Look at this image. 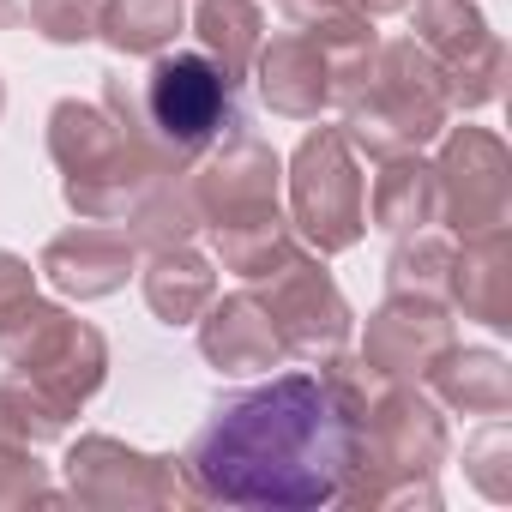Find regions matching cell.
Here are the masks:
<instances>
[{"mask_svg":"<svg viewBox=\"0 0 512 512\" xmlns=\"http://www.w3.org/2000/svg\"><path fill=\"white\" fill-rule=\"evenodd\" d=\"M211 253H217L223 272L260 284V278H272L290 253H296V229H290L284 205L278 211H260V217H235V223H217L211 229Z\"/></svg>","mask_w":512,"mask_h":512,"instance_id":"cell-21","label":"cell"},{"mask_svg":"<svg viewBox=\"0 0 512 512\" xmlns=\"http://www.w3.org/2000/svg\"><path fill=\"white\" fill-rule=\"evenodd\" d=\"M67 494L79 506H175V500H187L175 458L139 452L115 434H85L67 452Z\"/></svg>","mask_w":512,"mask_h":512,"instance_id":"cell-11","label":"cell"},{"mask_svg":"<svg viewBox=\"0 0 512 512\" xmlns=\"http://www.w3.org/2000/svg\"><path fill=\"white\" fill-rule=\"evenodd\" d=\"M25 500H55V482H49V470L37 464V446L0 440V512H7V506H25Z\"/></svg>","mask_w":512,"mask_h":512,"instance_id":"cell-30","label":"cell"},{"mask_svg":"<svg viewBox=\"0 0 512 512\" xmlns=\"http://www.w3.org/2000/svg\"><path fill=\"white\" fill-rule=\"evenodd\" d=\"M7 25H19V0H0V31Z\"/></svg>","mask_w":512,"mask_h":512,"instance_id":"cell-33","label":"cell"},{"mask_svg":"<svg viewBox=\"0 0 512 512\" xmlns=\"http://www.w3.org/2000/svg\"><path fill=\"white\" fill-rule=\"evenodd\" d=\"M356 7H362V13H404L410 0H356Z\"/></svg>","mask_w":512,"mask_h":512,"instance_id":"cell-32","label":"cell"},{"mask_svg":"<svg viewBox=\"0 0 512 512\" xmlns=\"http://www.w3.org/2000/svg\"><path fill=\"white\" fill-rule=\"evenodd\" d=\"M103 109L163 163L193 169L217 139L241 133V79H229L205 49H163L151 55L145 79H103Z\"/></svg>","mask_w":512,"mask_h":512,"instance_id":"cell-2","label":"cell"},{"mask_svg":"<svg viewBox=\"0 0 512 512\" xmlns=\"http://www.w3.org/2000/svg\"><path fill=\"white\" fill-rule=\"evenodd\" d=\"M133 266H139L133 235H127V229H109V223H73V229H61V235L43 247V260H37V272H43L61 296H73V302H103V296H115V290L133 278Z\"/></svg>","mask_w":512,"mask_h":512,"instance_id":"cell-14","label":"cell"},{"mask_svg":"<svg viewBox=\"0 0 512 512\" xmlns=\"http://www.w3.org/2000/svg\"><path fill=\"white\" fill-rule=\"evenodd\" d=\"M49 157L79 223H127L133 205L175 169H163L103 103L61 97L49 109Z\"/></svg>","mask_w":512,"mask_h":512,"instance_id":"cell-5","label":"cell"},{"mask_svg":"<svg viewBox=\"0 0 512 512\" xmlns=\"http://www.w3.org/2000/svg\"><path fill=\"white\" fill-rule=\"evenodd\" d=\"M446 302L464 320L482 326H512V229H482L452 247V272H446Z\"/></svg>","mask_w":512,"mask_h":512,"instance_id":"cell-17","label":"cell"},{"mask_svg":"<svg viewBox=\"0 0 512 512\" xmlns=\"http://www.w3.org/2000/svg\"><path fill=\"white\" fill-rule=\"evenodd\" d=\"M193 31H199V49L229 79H247L253 55H260V43H266V13L253 7V0H199Z\"/></svg>","mask_w":512,"mask_h":512,"instance_id":"cell-23","label":"cell"},{"mask_svg":"<svg viewBox=\"0 0 512 512\" xmlns=\"http://www.w3.org/2000/svg\"><path fill=\"white\" fill-rule=\"evenodd\" d=\"M422 386H434V398L446 410H464V416H506L512 410V368L500 350H458L452 344L428 368Z\"/></svg>","mask_w":512,"mask_h":512,"instance_id":"cell-19","label":"cell"},{"mask_svg":"<svg viewBox=\"0 0 512 512\" xmlns=\"http://www.w3.org/2000/svg\"><path fill=\"white\" fill-rule=\"evenodd\" d=\"M284 19H290V31H302L308 43H320L326 49V61H332V79L344 73V67H356L362 55H374V13H362L356 0H284Z\"/></svg>","mask_w":512,"mask_h":512,"instance_id":"cell-22","label":"cell"},{"mask_svg":"<svg viewBox=\"0 0 512 512\" xmlns=\"http://www.w3.org/2000/svg\"><path fill=\"white\" fill-rule=\"evenodd\" d=\"M193 326H199V356L217 374H272V368H284L278 326H272L266 302L253 296V290H235L223 302L211 296V308Z\"/></svg>","mask_w":512,"mask_h":512,"instance_id":"cell-15","label":"cell"},{"mask_svg":"<svg viewBox=\"0 0 512 512\" xmlns=\"http://www.w3.org/2000/svg\"><path fill=\"white\" fill-rule=\"evenodd\" d=\"M440 187V223L458 235H482L512 223V157L488 127H452L434 157Z\"/></svg>","mask_w":512,"mask_h":512,"instance_id":"cell-10","label":"cell"},{"mask_svg":"<svg viewBox=\"0 0 512 512\" xmlns=\"http://www.w3.org/2000/svg\"><path fill=\"white\" fill-rule=\"evenodd\" d=\"M446 272H452V241L446 235H398L392 260H386V290L392 296H440L446 302Z\"/></svg>","mask_w":512,"mask_h":512,"instance_id":"cell-26","label":"cell"},{"mask_svg":"<svg viewBox=\"0 0 512 512\" xmlns=\"http://www.w3.org/2000/svg\"><path fill=\"white\" fill-rule=\"evenodd\" d=\"M31 296H37V272H31V260H19V253L0 247V320H7L13 308H25Z\"/></svg>","mask_w":512,"mask_h":512,"instance_id":"cell-31","label":"cell"},{"mask_svg":"<svg viewBox=\"0 0 512 512\" xmlns=\"http://www.w3.org/2000/svg\"><path fill=\"white\" fill-rule=\"evenodd\" d=\"M187 25L181 0H109L103 7V43L115 55H163Z\"/></svg>","mask_w":512,"mask_h":512,"instance_id":"cell-25","label":"cell"},{"mask_svg":"<svg viewBox=\"0 0 512 512\" xmlns=\"http://www.w3.org/2000/svg\"><path fill=\"white\" fill-rule=\"evenodd\" d=\"M121 229L133 235L139 253H157V247H181V241H193V229H205V223H199V205H193L187 169H181V175H163V181L133 205V217H127Z\"/></svg>","mask_w":512,"mask_h":512,"instance_id":"cell-24","label":"cell"},{"mask_svg":"<svg viewBox=\"0 0 512 512\" xmlns=\"http://www.w3.org/2000/svg\"><path fill=\"white\" fill-rule=\"evenodd\" d=\"M464 476L488 494V500H512V428L500 416H488V428L464 446Z\"/></svg>","mask_w":512,"mask_h":512,"instance_id":"cell-28","label":"cell"},{"mask_svg":"<svg viewBox=\"0 0 512 512\" xmlns=\"http://www.w3.org/2000/svg\"><path fill=\"white\" fill-rule=\"evenodd\" d=\"M73 428V416H61L43 392H31L19 374L0 386V440H19V446H49Z\"/></svg>","mask_w":512,"mask_h":512,"instance_id":"cell-27","label":"cell"},{"mask_svg":"<svg viewBox=\"0 0 512 512\" xmlns=\"http://www.w3.org/2000/svg\"><path fill=\"white\" fill-rule=\"evenodd\" d=\"M0 115H7V79H0Z\"/></svg>","mask_w":512,"mask_h":512,"instance_id":"cell-34","label":"cell"},{"mask_svg":"<svg viewBox=\"0 0 512 512\" xmlns=\"http://www.w3.org/2000/svg\"><path fill=\"white\" fill-rule=\"evenodd\" d=\"M0 356L7 368L43 392L61 416H79L85 398H97V386L109 380V344L91 320H73L55 302H25L0 320Z\"/></svg>","mask_w":512,"mask_h":512,"instance_id":"cell-6","label":"cell"},{"mask_svg":"<svg viewBox=\"0 0 512 512\" xmlns=\"http://www.w3.org/2000/svg\"><path fill=\"white\" fill-rule=\"evenodd\" d=\"M139 284H145V308H151L163 326H193V320L211 308V296H217L211 260H199L187 241H181V247H157L151 266L139 272Z\"/></svg>","mask_w":512,"mask_h":512,"instance_id":"cell-20","label":"cell"},{"mask_svg":"<svg viewBox=\"0 0 512 512\" xmlns=\"http://www.w3.org/2000/svg\"><path fill=\"white\" fill-rule=\"evenodd\" d=\"M446 464V416L416 386H380L356 416V446L338 500L344 506H440Z\"/></svg>","mask_w":512,"mask_h":512,"instance_id":"cell-4","label":"cell"},{"mask_svg":"<svg viewBox=\"0 0 512 512\" xmlns=\"http://www.w3.org/2000/svg\"><path fill=\"white\" fill-rule=\"evenodd\" d=\"M368 223L386 235H416V229L440 223V187H434V163H422V151L380 157V175L368 187Z\"/></svg>","mask_w":512,"mask_h":512,"instance_id":"cell-18","label":"cell"},{"mask_svg":"<svg viewBox=\"0 0 512 512\" xmlns=\"http://www.w3.org/2000/svg\"><path fill=\"white\" fill-rule=\"evenodd\" d=\"M410 43H422L440 67L452 109H488L506 79V43L488 31L476 0H410Z\"/></svg>","mask_w":512,"mask_h":512,"instance_id":"cell-8","label":"cell"},{"mask_svg":"<svg viewBox=\"0 0 512 512\" xmlns=\"http://www.w3.org/2000/svg\"><path fill=\"white\" fill-rule=\"evenodd\" d=\"M290 229L320 253H350L368 229V175L344 127H320L290 157Z\"/></svg>","mask_w":512,"mask_h":512,"instance_id":"cell-7","label":"cell"},{"mask_svg":"<svg viewBox=\"0 0 512 512\" xmlns=\"http://www.w3.org/2000/svg\"><path fill=\"white\" fill-rule=\"evenodd\" d=\"M253 296L266 302L284 356L326 362V356H338V350L350 344V332H356V314H350L344 290L332 284V272L320 266V253H302V247H296L272 278H260V290H253Z\"/></svg>","mask_w":512,"mask_h":512,"instance_id":"cell-9","label":"cell"},{"mask_svg":"<svg viewBox=\"0 0 512 512\" xmlns=\"http://www.w3.org/2000/svg\"><path fill=\"white\" fill-rule=\"evenodd\" d=\"M458 344V326L440 296H386L362 332V362L386 386H422L428 368Z\"/></svg>","mask_w":512,"mask_h":512,"instance_id":"cell-13","label":"cell"},{"mask_svg":"<svg viewBox=\"0 0 512 512\" xmlns=\"http://www.w3.org/2000/svg\"><path fill=\"white\" fill-rule=\"evenodd\" d=\"M103 7L109 0H31V31L43 43L73 49V43H91L103 31Z\"/></svg>","mask_w":512,"mask_h":512,"instance_id":"cell-29","label":"cell"},{"mask_svg":"<svg viewBox=\"0 0 512 512\" xmlns=\"http://www.w3.org/2000/svg\"><path fill=\"white\" fill-rule=\"evenodd\" d=\"M350 446L356 416L326 392L320 374H272L266 386L217 398L175 464L187 500L308 512L338 500Z\"/></svg>","mask_w":512,"mask_h":512,"instance_id":"cell-1","label":"cell"},{"mask_svg":"<svg viewBox=\"0 0 512 512\" xmlns=\"http://www.w3.org/2000/svg\"><path fill=\"white\" fill-rule=\"evenodd\" d=\"M332 109L344 115L338 127L356 145V157H374V163L398 157V151H422L452 121L440 67L410 37L374 43V55H362L356 67H344L332 79Z\"/></svg>","mask_w":512,"mask_h":512,"instance_id":"cell-3","label":"cell"},{"mask_svg":"<svg viewBox=\"0 0 512 512\" xmlns=\"http://www.w3.org/2000/svg\"><path fill=\"white\" fill-rule=\"evenodd\" d=\"M253 79H260L266 109L284 115V121H320L332 109V61L302 31H278L272 43H260Z\"/></svg>","mask_w":512,"mask_h":512,"instance_id":"cell-16","label":"cell"},{"mask_svg":"<svg viewBox=\"0 0 512 512\" xmlns=\"http://www.w3.org/2000/svg\"><path fill=\"white\" fill-rule=\"evenodd\" d=\"M278 7H284V0H278Z\"/></svg>","mask_w":512,"mask_h":512,"instance_id":"cell-35","label":"cell"},{"mask_svg":"<svg viewBox=\"0 0 512 512\" xmlns=\"http://www.w3.org/2000/svg\"><path fill=\"white\" fill-rule=\"evenodd\" d=\"M187 187H193L199 223H205V229H217V223H235V217L278 211L284 163H278V151H272V145L247 139V133H229V139H217V145L187 169Z\"/></svg>","mask_w":512,"mask_h":512,"instance_id":"cell-12","label":"cell"}]
</instances>
